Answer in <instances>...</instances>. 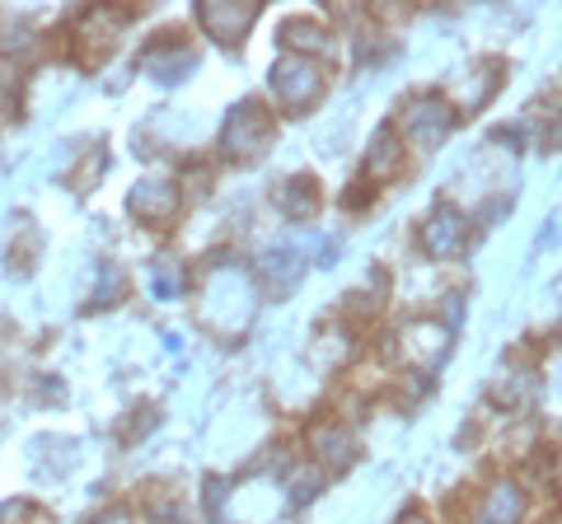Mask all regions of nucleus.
<instances>
[{
  "mask_svg": "<svg viewBox=\"0 0 562 524\" xmlns=\"http://www.w3.org/2000/svg\"><path fill=\"white\" fill-rule=\"evenodd\" d=\"M272 90L286 113H310L324 99V71L310 57H281L272 71Z\"/></svg>",
  "mask_w": 562,
  "mask_h": 524,
  "instance_id": "7ed1b4c3",
  "label": "nucleus"
},
{
  "mask_svg": "<svg viewBox=\"0 0 562 524\" xmlns=\"http://www.w3.org/2000/svg\"><path fill=\"white\" fill-rule=\"evenodd\" d=\"M310 445H314V454H319V459H328L333 468L351 464V454H357V449H351V435H347L342 426H328V422L310 431Z\"/></svg>",
  "mask_w": 562,
  "mask_h": 524,
  "instance_id": "f8f14e48",
  "label": "nucleus"
},
{
  "mask_svg": "<svg viewBox=\"0 0 562 524\" xmlns=\"http://www.w3.org/2000/svg\"><path fill=\"white\" fill-rule=\"evenodd\" d=\"M422 243H427L431 258H454V253H464V243H469V220L454 212L450 202L431 206L427 225H422Z\"/></svg>",
  "mask_w": 562,
  "mask_h": 524,
  "instance_id": "423d86ee",
  "label": "nucleus"
},
{
  "mask_svg": "<svg viewBox=\"0 0 562 524\" xmlns=\"http://www.w3.org/2000/svg\"><path fill=\"white\" fill-rule=\"evenodd\" d=\"M520 520H525V492L516 482H492L469 524H520Z\"/></svg>",
  "mask_w": 562,
  "mask_h": 524,
  "instance_id": "1a4fd4ad",
  "label": "nucleus"
},
{
  "mask_svg": "<svg viewBox=\"0 0 562 524\" xmlns=\"http://www.w3.org/2000/svg\"><path fill=\"white\" fill-rule=\"evenodd\" d=\"M277 38L286 43V47H295V52H328V33L314 24V20H286Z\"/></svg>",
  "mask_w": 562,
  "mask_h": 524,
  "instance_id": "4468645a",
  "label": "nucleus"
},
{
  "mask_svg": "<svg viewBox=\"0 0 562 524\" xmlns=\"http://www.w3.org/2000/svg\"><path fill=\"white\" fill-rule=\"evenodd\" d=\"M262 276L272 282V291H291L295 286V276H301V253L291 249H268L262 253Z\"/></svg>",
  "mask_w": 562,
  "mask_h": 524,
  "instance_id": "ddd939ff",
  "label": "nucleus"
},
{
  "mask_svg": "<svg viewBox=\"0 0 562 524\" xmlns=\"http://www.w3.org/2000/svg\"><path fill=\"white\" fill-rule=\"evenodd\" d=\"M183 291V276H179V262L160 258L155 262V295H179Z\"/></svg>",
  "mask_w": 562,
  "mask_h": 524,
  "instance_id": "2eb2a0df",
  "label": "nucleus"
},
{
  "mask_svg": "<svg viewBox=\"0 0 562 524\" xmlns=\"http://www.w3.org/2000/svg\"><path fill=\"white\" fill-rule=\"evenodd\" d=\"M179 183H169V179H140L132 187V197H127V212L140 220V225H165L179 216Z\"/></svg>",
  "mask_w": 562,
  "mask_h": 524,
  "instance_id": "39448f33",
  "label": "nucleus"
},
{
  "mask_svg": "<svg viewBox=\"0 0 562 524\" xmlns=\"http://www.w3.org/2000/svg\"><path fill=\"white\" fill-rule=\"evenodd\" d=\"M408 524H422V520H417V515H408Z\"/></svg>",
  "mask_w": 562,
  "mask_h": 524,
  "instance_id": "a211bd4d",
  "label": "nucleus"
},
{
  "mask_svg": "<svg viewBox=\"0 0 562 524\" xmlns=\"http://www.w3.org/2000/svg\"><path fill=\"white\" fill-rule=\"evenodd\" d=\"M202 319L216 328V333L225 328V338H239L244 328H249V319H254V286H249V276L235 272V267L211 276Z\"/></svg>",
  "mask_w": 562,
  "mask_h": 524,
  "instance_id": "f257e3e1",
  "label": "nucleus"
},
{
  "mask_svg": "<svg viewBox=\"0 0 562 524\" xmlns=\"http://www.w3.org/2000/svg\"><path fill=\"white\" fill-rule=\"evenodd\" d=\"M277 206L286 220H310L319 212V183H314L310 173H295V179H286L277 187Z\"/></svg>",
  "mask_w": 562,
  "mask_h": 524,
  "instance_id": "9d476101",
  "label": "nucleus"
},
{
  "mask_svg": "<svg viewBox=\"0 0 562 524\" xmlns=\"http://www.w3.org/2000/svg\"><path fill=\"white\" fill-rule=\"evenodd\" d=\"M90 524H132V515H127V511H109V515H99V520H90Z\"/></svg>",
  "mask_w": 562,
  "mask_h": 524,
  "instance_id": "f3484780",
  "label": "nucleus"
},
{
  "mask_svg": "<svg viewBox=\"0 0 562 524\" xmlns=\"http://www.w3.org/2000/svg\"><path fill=\"white\" fill-rule=\"evenodd\" d=\"M198 20H202V29L221 47H235L244 33H249V24L258 20V5H239V0H211V5L198 10Z\"/></svg>",
  "mask_w": 562,
  "mask_h": 524,
  "instance_id": "0eeeda50",
  "label": "nucleus"
},
{
  "mask_svg": "<svg viewBox=\"0 0 562 524\" xmlns=\"http://www.w3.org/2000/svg\"><path fill=\"white\" fill-rule=\"evenodd\" d=\"M192 66H198V52L183 47V43H169V47L160 43V47L140 52V71L160 84H179L183 76H192Z\"/></svg>",
  "mask_w": 562,
  "mask_h": 524,
  "instance_id": "6e6552de",
  "label": "nucleus"
},
{
  "mask_svg": "<svg viewBox=\"0 0 562 524\" xmlns=\"http://www.w3.org/2000/svg\"><path fill=\"white\" fill-rule=\"evenodd\" d=\"M398 169V141H394V127H380L375 132V141H371V155H366V164H361V173L366 179H390V173Z\"/></svg>",
  "mask_w": 562,
  "mask_h": 524,
  "instance_id": "9b49d317",
  "label": "nucleus"
},
{
  "mask_svg": "<svg viewBox=\"0 0 562 524\" xmlns=\"http://www.w3.org/2000/svg\"><path fill=\"white\" fill-rule=\"evenodd\" d=\"M272 146V117L262 103H235L231 117H225L221 127V150L231 155V160H258V155H268Z\"/></svg>",
  "mask_w": 562,
  "mask_h": 524,
  "instance_id": "f03ea898",
  "label": "nucleus"
},
{
  "mask_svg": "<svg viewBox=\"0 0 562 524\" xmlns=\"http://www.w3.org/2000/svg\"><path fill=\"white\" fill-rule=\"evenodd\" d=\"M117 295H122V272H117V267H103V286L90 295V305H94V309H109Z\"/></svg>",
  "mask_w": 562,
  "mask_h": 524,
  "instance_id": "dca6fc26",
  "label": "nucleus"
},
{
  "mask_svg": "<svg viewBox=\"0 0 562 524\" xmlns=\"http://www.w3.org/2000/svg\"><path fill=\"white\" fill-rule=\"evenodd\" d=\"M403 127H408V136L417 146H441L446 132L454 127V113L441 94H417V99L403 103Z\"/></svg>",
  "mask_w": 562,
  "mask_h": 524,
  "instance_id": "20e7f679",
  "label": "nucleus"
}]
</instances>
